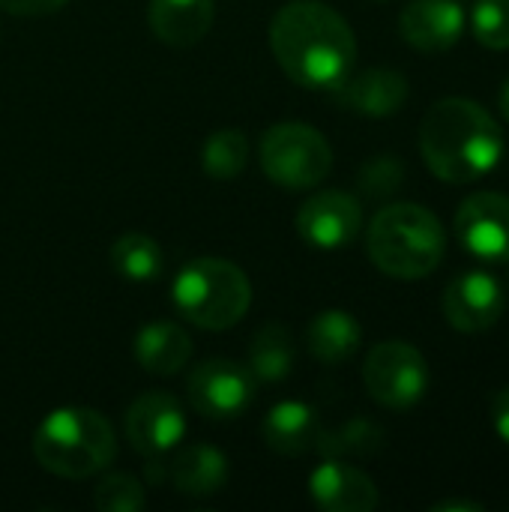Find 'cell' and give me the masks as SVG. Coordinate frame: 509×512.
<instances>
[{"instance_id": "obj_1", "label": "cell", "mask_w": 509, "mask_h": 512, "mask_svg": "<svg viewBox=\"0 0 509 512\" xmlns=\"http://www.w3.org/2000/svg\"><path fill=\"white\" fill-rule=\"evenodd\" d=\"M270 48L282 72L309 90L339 87L357 60L351 24L321 0H291L270 21Z\"/></svg>"}, {"instance_id": "obj_2", "label": "cell", "mask_w": 509, "mask_h": 512, "mask_svg": "<svg viewBox=\"0 0 509 512\" xmlns=\"http://www.w3.org/2000/svg\"><path fill=\"white\" fill-rule=\"evenodd\" d=\"M420 153L444 183H474L498 168L504 135L495 117L474 99H438L420 123Z\"/></svg>"}, {"instance_id": "obj_3", "label": "cell", "mask_w": 509, "mask_h": 512, "mask_svg": "<svg viewBox=\"0 0 509 512\" xmlns=\"http://www.w3.org/2000/svg\"><path fill=\"white\" fill-rule=\"evenodd\" d=\"M366 249L372 264L390 279L414 282L438 270L447 240L441 219L420 204H387L369 225Z\"/></svg>"}, {"instance_id": "obj_4", "label": "cell", "mask_w": 509, "mask_h": 512, "mask_svg": "<svg viewBox=\"0 0 509 512\" xmlns=\"http://www.w3.org/2000/svg\"><path fill=\"white\" fill-rule=\"evenodd\" d=\"M36 462L63 480H87L117 456L111 423L90 408H57L33 432Z\"/></svg>"}, {"instance_id": "obj_5", "label": "cell", "mask_w": 509, "mask_h": 512, "mask_svg": "<svg viewBox=\"0 0 509 512\" xmlns=\"http://www.w3.org/2000/svg\"><path fill=\"white\" fill-rule=\"evenodd\" d=\"M171 297L195 327L231 330L252 306V282L225 258H195L174 276Z\"/></svg>"}, {"instance_id": "obj_6", "label": "cell", "mask_w": 509, "mask_h": 512, "mask_svg": "<svg viewBox=\"0 0 509 512\" xmlns=\"http://www.w3.org/2000/svg\"><path fill=\"white\" fill-rule=\"evenodd\" d=\"M264 174L285 189H312L333 168L330 141L309 123H279L261 141Z\"/></svg>"}, {"instance_id": "obj_7", "label": "cell", "mask_w": 509, "mask_h": 512, "mask_svg": "<svg viewBox=\"0 0 509 512\" xmlns=\"http://www.w3.org/2000/svg\"><path fill=\"white\" fill-rule=\"evenodd\" d=\"M363 384L378 405L405 411L426 396V387H429L426 357L411 342H402V339L381 342L366 357Z\"/></svg>"}, {"instance_id": "obj_8", "label": "cell", "mask_w": 509, "mask_h": 512, "mask_svg": "<svg viewBox=\"0 0 509 512\" xmlns=\"http://www.w3.org/2000/svg\"><path fill=\"white\" fill-rule=\"evenodd\" d=\"M186 390L192 408L204 420H234L255 402L258 381L249 366L234 360H207L192 369Z\"/></svg>"}, {"instance_id": "obj_9", "label": "cell", "mask_w": 509, "mask_h": 512, "mask_svg": "<svg viewBox=\"0 0 509 512\" xmlns=\"http://www.w3.org/2000/svg\"><path fill=\"white\" fill-rule=\"evenodd\" d=\"M186 435V414L171 393H141L126 411V438L144 459H159Z\"/></svg>"}, {"instance_id": "obj_10", "label": "cell", "mask_w": 509, "mask_h": 512, "mask_svg": "<svg viewBox=\"0 0 509 512\" xmlns=\"http://www.w3.org/2000/svg\"><path fill=\"white\" fill-rule=\"evenodd\" d=\"M456 237L483 261H509V195H468L456 210Z\"/></svg>"}, {"instance_id": "obj_11", "label": "cell", "mask_w": 509, "mask_h": 512, "mask_svg": "<svg viewBox=\"0 0 509 512\" xmlns=\"http://www.w3.org/2000/svg\"><path fill=\"white\" fill-rule=\"evenodd\" d=\"M360 225H363L360 201L339 189L318 192L309 201H303V207L297 210L300 237L324 252L348 246L360 234Z\"/></svg>"}, {"instance_id": "obj_12", "label": "cell", "mask_w": 509, "mask_h": 512, "mask_svg": "<svg viewBox=\"0 0 509 512\" xmlns=\"http://www.w3.org/2000/svg\"><path fill=\"white\" fill-rule=\"evenodd\" d=\"M444 315L459 333H486L504 315V288L486 270L456 276L444 291Z\"/></svg>"}, {"instance_id": "obj_13", "label": "cell", "mask_w": 509, "mask_h": 512, "mask_svg": "<svg viewBox=\"0 0 509 512\" xmlns=\"http://www.w3.org/2000/svg\"><path fill=\"white\" fill-rule=\"evenodd\" d=\"M309 492L327 512H372L378 507V486L372 477L336 456L312 471Z\"/></svg>"}, {"instance_id": "obj_14", "label": "cell", "mask_w": 509, "mask_h": 512, "mask_svg": "<svg viewBox=\"0 0 509 512\" xmlns=\"http://www.w3.org/2000/svg\"><path fill=\"white\" fill-rule=\"evenodd\" d=\"M408 45L426 54L453 48L465 33V9L456 0H411L399 18Z\"/></svg>"}, {"instance_id": "obj_15", "label": "cell", "mask_w": 509, "mask_h": 512, "mask_svg": "<svg viewBox=\"0 0 509 512\" xmlns=\"http://www.w3.org/2000/svg\"><path fill=\"white\" fill-rule=\"evenodd\" d=\"M333 96L342 108H351L366 117H390L408 102V78L396 69H363L348 75Z\"/></svg>"}, {"instance_id": "obj_16", "label": "cell", "mask_w": 509, "mask_h": 512, "mask_svg": "<svg viewBox=\"0 0 509 512\" xmlns=\"http://www.w3.org/2000/svg\"><path fill=\"white\" fill-rule=\"evenodd\" d=\"M216 18L213 0H150L147 21L150 30L171 48L198 45Z\"/></svg>"}, {"instance_id": "obj_17", "label": "cell", "mask_w": 509, "mask_h": 512, "mask_svg": "<svg viewBox=\"0 0 509 512\" xmlns=\"http://www.w3.org/2000/svg\"><path fill=\"white\" fill-rule=\"evenodd\" d=\"M264 444L279 456H303L318 450L321 423L306 402H279L261 423Z\"/></svg>"}, {"instance_id": "obj_18", "label": "cell", "mask_w": 509, "mask_h": 512, "mask_svg": "<svg viewBox=\"0 0 509 512\" xmlns=\"http://www.w3.org/2000/svg\"><path fill=\"white\" fill-rule=\"evenodd\" d=\"M168 480L180 495L210 498L222 492L228 483V459L210 444H189L171 459Z\"/></svg>"}, {"instance_id": "obj_19", "label": "cell", "mask_w": 509, "mask_h": 512, "mask_svg": "<svg viewBox=\"0 0 509 512\" xmlns=\"http://www.w3.org/2000/svg\"><path fill=\"white\" fill-rule=\"evenodd\" d=\"M192 357V339L180 324L153 321L135 336V360L150 375H177Z\"/></svg>"}, {"instance_id": "obj_20", "label": "cell", "mask_w": 509, "mask_h": 512, "mask_svg": "<svg viewBox=\"0 0 509 512\" xmlns=\"http://www.w3.org/2000/svg\"><path fill=\"white\" fill-rule=\"evenodd\" d=\"M360 342H363V330H360L357 318L342 309L321 312L318 318H312V324L306 330L309 354L315 360H321L324 366H339V363L351 360L357 354Z\"/></svg>"}, {"instance_id": "obj_21", "label": "cell", "mask_w": 509, "mask_h": 512, "mask_svg": "<svg viewBox=\"0 0 509 512\" xmlns=\"http://www.w3.org/2000/svg\"><path fill=\"white\" fill-rule=\"evenodd\" d=\"M294 339L282 324H264L249 342V372L255 381L276 384L294 369Z\"/></svg>"}, {"instance_id": "obj_22", "label": "cell", "mask_w": 509, "mask_h": 512, "mask_svg": "<svg viewBox=\"0 0 509 512\" xmlns=\"http://www.w3.org/2000/svg\"><path fill=\"white\" fill-rule=\"evenodd\" d=\"M111 267L129 282H153L165 267L162 246L147 234H123L111 246Z\"/></svg>"}, {"instance_id": "obj_23", "label": "cell", "mask_w": 509, "mask_h": 512, "mask_svg": "<svg viewBox=\"0 0 509 512\" xmlns=\"http://www.w3.org/2000/svg\"><path fill=\"white\" fill-rule=\"evenodd\" d=\"M204 171L213 180H234L249 162V141L240 129H219L207 138L201 153Z\"/></svg>"}, {"instance_id": "obj_24", "label": "cell", "mask_w": 509, "mask_h": 512, "mask_svg": "<svg viewBox=\"0 0 509 512\" xmlns=\"http://www.w3.org/2000/svg\"><path fill=\"white\" fill-rule=\"evenodd\" d=\"M381 444H384V435H381L378 426H372V423H366V420H351V423L342 426L336 435L321 432L318 450L327 453L330 459H333V456H345V453L369 456V453H375Z\"/></svg>"}, {"instance_id": "obj_25", "label": "cell", "mask_w": 509, "mask_h": 512, "mask_svg": "<svg viewBox=\"0 0 509 512\" xmlns=\"http://www.w3.org/2000/svg\"><path fill=\"white\" fill-rule=\"evenodd\" d=\"M144 504V486L129 474H111L93 492V507L102 512H138L144 510Z\"/></svg>"}, {"instance_id": "obj_26", "label": "cell", "mask_w": 509, "mask_h": 512, "mask_svg": "<svg viewBox=\"0 0 509 512\" xmlns=\"http://www.w3.org/2000/svg\"><path fill=\"white\" fill-rule=\"evenodd\" d=\"M474 36L495 51L509 48V0H477L471 12Z\"/></svg>"}, {"instance_id": "obj_27", "label": "cell", "mask_w": 509, "mask_h": 512, "mask_svg": "<svg viewBox=\"0 0 509 512\" xmlns=\"http://www.w3.org/2000/svg\"><path fill=\"white\" fill-rule=\"evenodd\" d=\"M405 183V165L393 156H378L363 165L360 171V189L369 198H390Z\"/></svg>"}, {"instance_id": "obj_28", "label": "cell", "mask_w": 509, "mask_h": 512, "mask_svg": "<svg viewBox=\"0 0 509 512\" xmlns=\"http://www.w3.org/2000/svg\"><path fill=\"white\" fill-rule=\"evenodd\" d=\"M69 0H0V9L12 15H51L63 9Z\"/></svg>"}, {"instance_id": "obj_29", "label": "cell", "mask_w": 509, "mask_h": 512, "mask_svg": "<svg viewBox=\"0 0 509 512\" xmlns=\"http://www.w3.org/2000/svg\"><path fill=\"white\" fill-rule=\"evenodd\" d=\"M492 426H495L498 438L509 444V387H504L492 402Z\"/></svg>"}, {"instance_id": "obj_30", "label": "cell", "mask_w": 509, "mask_h": 512, "mask_svg": "<svg viewBox=\"0 0 509 512\" xmlns=\"http://www.w3.org/2000/svg\"><path fill=\"white\" fill-rule=\"evenodd\" d=\"M435 512H483L486 507L480 501H441L432 507Z\"/></svg>"}, {"instance_id": "obj_31", "label": "cell", "mask_w": 509, "mask_h": 512, "mask_svg": "<svg viewBox=\"0 0 509 512\" xmlns=\"http://www.w3.org/2000/svg\"><path fill=\"white\" fill-rule=\"evenodd\" d=\"M498 105H501V114L509 120V78L504 81V87H501V96H498Z\"/></svg>"}]
</instances>
